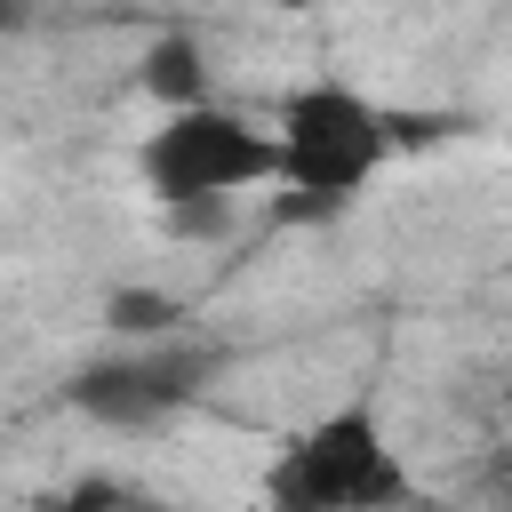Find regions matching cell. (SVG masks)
I'll use <instances>...</instances> for the list:
<instances>
[{
    "label": "cell",
    "mask_w": 512,
    "mask_h": 512,
    "mask_svg": "<svg viewBox=\"0 0 512 512\" xmlns=\"http://www.w3.org/2000/svg\"><path fill=\"white\" fill-rule=\"evenodd\" d=\"M256 512H416L408 448L376 392L296 416L256 464Z\"/></svg>",
    "instance_id": "1"
},
{
    "label": "cell",
    "mask_w": 512,
    "mask_h": 512,
    "mask_svg": "<svg viewBox=\"0 0 512 512\" xmlns=\"http://www.w3.org/2000/svg\"><path fill=\"white\" fill-rule=\"evenodd\" d=\"M272 152H280V176L288 184V208L296 216H336L352 208L384 160H392V112L360 88V80H296L272 112Z\"/></svg>",
    "instance_id": "2"
},
{
    "label": "cell",
    "mask_w": 512,
    "mask_h": 512,
    "mask_svg": "<svg viewBox=\"0 0 512 512\" xmlns=\"http://www.w3.org/2000/svg\"><path fill=\"white\" fill-rule=\"evenodd\" d=\"M136 176L152 192V208H200V200H224L240 208V192H264L280 176V152H272V120L208 96V104H184V112H160L136 144Z\"/></svg>",
    "instance_id": "3"
},
{
    "label": "cell",
    "mask_w": 512,
    "mask_h": 512,
    "mask_svg": "<svg viewBox=\"0 0 512 512\" xmlns=\"http://www.w3.org/2000/svg\"><path fill=\"white\" fill-rule=\"evenodd\" d=\"M200 384H208V352H200V344H184V336H168V344H128L120 360L80 368V376L64 384V400H72L80 416H96V424L144 432V424H160V416L192 408V400H200Z\"/></svg>",
    "instance_id": "4"
},
{
    "label": "cell",
    "mask_w": 512,
    "mask_h": 512,
    "mask_svg": "<svg viewBox=\"0 0 512 512\" xmlns=\"http://www.w3.org/2000/svg\"><path fill=\"white\" fill-rule=\"evenodd\" d=\"M136 80L160 96V112H184V104H208V96H216V88H208V48H200L192 32H168V40H152Z\"/></svg>",
    "instance_id": "5"
},
{
    "label": "cell",
    "mask_w": 512,
    "mask_h": 512,
    "mask_svg": "<svg viewBox=\"0 0 512 512\" xmlns=\"http://www.w3.org/2000/svg\"><path fill=\"white\" fill-rule=\"evenodd\" d=\"M176 320H184V296H168V288H120L104 304V328L128 336V344H168Z\"/></svg>",
    "instance_id": "6"
},
{
    "label": "cell",
    "mask_w": 512,
    "mask_h": 512,
    "mask_svg": "<svg viewBox=\"0 0 512 512\" xmlns=\"http://www.w3.org/2000/svg\"><path fill=\"white\" fill-rule=\"evenodd\" d=\"M64 512H168L160 496H144V488H120V480H88Z\"/></svg>",
    "instance_id": "7"
},
{
    "label": "cell",
    "mask_w": 512,
    "mask_h": 512,
    "mask_svg": "<svg viewBox=\"0 0 512 512\" xmlns=\"http://www.w3.org/2000/svg\"><path fill=\"white\" fill-rule=\"evenodd\" d=\"M232 216H240V208H224V200H200V208H160V224H168L176 240H216V232H232Z\"/></svg>",
    "instance_id": "8"
},
{
    "label": "cell",
    "mask_w": 512,
    "mask_h": 512,
    "mask_svg": "<svg viewBox=\"0 0 512 512\" xmlns=\"http://www.w3.org/2000/svg\"><path fill=\"white\" fill-rule=\"evenodd\" d=\"M0 32H8V16H0Z\"/></svg>",
    "instance_id": "9"
}]
</instances>
